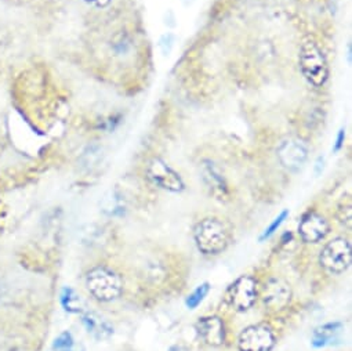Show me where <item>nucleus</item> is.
Here are the masks:
<instances>
[{"label":"nucleus","instance_id":"nucleus-15","mask_svg":"<svg viewBox=\"0 0 352 351\" xmlns=\"http://www.w3.org/2000/svg\"><path fill=\"white\" fill-rule=\"evenodd\" d=\"M102 211L108 215H120L123 212V198L116 190H109L102 200Z\"/></svg>","mask_w":352,"mask_h":351},{"label":"nucleus","instance_id":"nucleus-12","mask_svg":"<svg viewBox=\"0 0 352 351\" xmlns=\"http://www.w3.org/2000/svg\"><path fill=\"white\" fill-rule=\"evenodd\" d=\"M197 329L199 332V336L210 345H221L226 340L224 323L219 317L202 318L198 322Z\"/></svg>","mask_w":352,"mask_h":351},{"label":"nucleus","instance_id":"nucleus-22","mask_svg":"<svg viewBox=\"0 0 352 351\" xmlns=\"http://www.w3.org/2000/svg\"><path fill=\"white\" fill-rule=\"evenodd\" d=\"M83 2H86L87 5L93 6V8H97V9H104L107 6L111 5L112 0H83Z\"/></svg>","mask_w":352,"mask_h":351},{"label":"nucleus","instance_id":"nucleus-11","mask_svg":"<svg viewBox=\"0 0 352 351\" xmlns=\"http://www.w3.org/2000/svg\"><path fill=\"white\" fill-rule=\"evenodd\" d=\"M201 173H202L204 183H205L206 189L209 190L210 195H213L219 201L228 200V197H230L228 186L226 183V179L223 178V174L220 173V170L214 166V163L204 162Z\"/></svg>","mask_w":352,"mask_h":351},{"label":"nucleus","instance_id":"nucleus-9","mask_svg":"<svg viewBox=\"0 0 352 351\" xmlns=\"http://www.w3.org/2000/svg\"><path fill=\"white\" fill-rule=\"evenodd\" d=\"M292 299V289L282 278H271L264 284L263 300L271 310L285 308Z\"/></svg>","mask_w":352,"mask_h":351},{"label":"nucleus","instance_id":"nucleus-4","mask_svg":"<svg viewBox=\"0 0 352 351\" xmlns=\"http://www.w3.org/2000/svg\"><path fill=\"white\" fill-rule=\"evenodd\" d=\"M351 244L345 238H334L320 252L319 262L330 274H341L351 266Z\"/></svg>","mask_w":352,"mask_h":351},{"label":"nucleus","instance_id":"nucleus-20","mask_svg":"<svg viewBox=\"0 0 352 351\" xmlns=\"http://www.w3.org/2000/svg\"><path fill=\"white\" fill-rule=\"evenodd\" d=\"M72 345H74V341L69 333H63L58 339H56V343H54V348L58 351H71Z\"/></svg>","mask_w":352,"mask_h":351},{"label":"nucleus","instance_id":"nucleus-2","mask_svg":"<svg viewBox=\"0 0 352 351\" xmlns=\"http://www.w3.org/2000/svg\"><path fill=\"white\" fill-rule=\"evenodd\" d=\"M86 288L96 300L105 303L116 300L123 290L120 277L104 266H97L87 273Z\"/></svg>","mask_w":352,"mask_h":351},{"label":"nucleus","instance_id":"nucleus-6","mask_svg":"<svg viewBox=\"0 0 352 351\" xmlns=\"http://www.w3.org/2000/svg\"><path fill=\"white\" fill-rule=\"evenodd\" d=\"M274 344L275 336L265 325H252L239 336L241 351H271Z\"/></svg>","mask_w":352,"mask_h":351},{"label":"nucleus","instance_id":"nucleus-19","mask_svg":"<svg viewBox=\"0 0 352 351\" xmlns=\"http://www.w3.org/2000/svg\"><path fill=\"white\" fill-rule=\"evenodd\" d=\"M287 215H289V212H287V211H283V212H282V213H280V215L274 220V223H272V224L265 230V233L261 235V238H260V240H261V241H264V240L270 238V237H271V235H272V234H274V233L280 227V224L285 222V219L287 217Z\"/></svg>","mask_w":352,"mask_h":351},{"label":"nucleus","instance_id":"nucleus-10","mask_svg":"<svg viewBox=\"0 0 352 351\" xmlns=\"http://www.w3.org/2000/svg\"><path fill=\"white\" fill-rule=\"evenodd\" d=\"M329 233V223L326 219L315 212L307 213L298 226V234L304 242L315 244L322 241Z\"/></svg>","mask_w":352,"mask_h":351},{"label":"nucleus","instance_id":"nucleus-14","mask_svg":"<svg viewBox=\"0 0 352 351\" xmlns=\"http://www.w3.org/2000/svg\"><path fill=\"white\" fill-rule=\"evenodd\" d=\"M341 329V323L336 322V323H327L323 325L320 328H318L314 332V339H312V344L315 347H323L326 345Z\"/></svg>","mask_w":352,"mask_h":351},{"label":"nucleus","instance_id":"nucleus-21","mask_svg":"<svg viewBox=\"0 0 352 351\" xmlns=\"http://www.w3.org/2000/svg\"><path fill=\"white\" fill-rule=\"evenodd\" d=\"M338 217H340V222H341L344 226H345V223H346V227L349 228V227H351V219H352V216H351V206L342 208V209L340 211Z\"/></svg>","mask_w":352,"mask_h":351},{"label":"nucleus","instance_id":"nucleus-17","mask_svg":"<svg viewBox=\"0 0 352 351\" xmlns=\"http://www.w3.org/2000/svg\"><path fill=\"white\" fill-rule=\"evenodd\" d=\"M209 289H210L209 284H202L201 286H198V288L188 296V299H187V306H188L191 310L197 308V307L202 303V300L206 297V295L209 293Z\"/></svg>","mask_w":352,"mask_h":351},{"label":"nucleus","instance_id":"nucleus-8","mask_svg":"<svg viewBox=\"0 0 352 351\" xmlns=\"http://www.w3.org/2000/svg\"><path fill=\"white\" fill-rule=\"evenodd\" d=\"M278 158L286 169L297 171L308 159V148L297 138H287L280 142L278 148Z\"/></svg>","mask_w":352,"mask_h":351},{"label":"nucleus","instance_id":"nucleus-23","mask_svg":"<svg viewBox=\"0 0 352 351\" xmlns=\"http://www.w3.org/2000/svg\"><path fill=\"white\" fill-rule=\"evenodd\" d=\"M344 138H345V133H344V130H340V133H338V136H337V141H336V145H334V151H338V149L342 147Z\"/></svg>","mask_w":352,"mask_h":351},{"label":"nucleus","instance_id":"nucleus-18","mask_svg":"<svg viewBox=\"0 0 352 351\" xmlns=\"http://www.w3.org/2000/svg\"><path fill=\"white\" fill-rule=\"evenodd\" d=\"M174 45H175V35L171 34V32H167V34L162 35L160 39H159V43H157L159 50H160L163 57H168L170 56V53L174 49Z\"/></svg>","mask_w":352,"mask_h":351},{"label":"nucleus","instance_id":"nucleus-13","mask_svg":"<svg viewBox=\"0 0 352 351\" xmlns=\"http://www.w3.org/2000/svg\"><path fill=\"white\" fill-rule=\"evenodd\" d=\"M83 323L89 333L97 339H107L112 333V328L100 315L94 312H87L83 315Z\"/></svg>","mask_w":352,"mask_h":351},{"label":"nucleus","instance_id":"nucleus-7","mask_svg":"<svg viewBox=\"0 0 352 351\" xmlns=\"http://www.w3.org/2000/svg\"><path fill=\"white\" fill-rule=\"evenodd\" d=\"M228 299L238 311L249 310L257 299V284L252 277H241L228 290Z\"/></svg>","mask_w":352,"mask_h":351},{"label":"nucleus","instance_id":"nucleus-3","mask_svg":"<svg viewBox=\"0 0 352 351\" xmlns=\"http://www.w3.org/2000/svg\"><path fill=\"white\" fill-rule=\"evenodd\" d=\"M198 249L205 255H219L230 244V234L226 226L217 219H205L194 231Z\"/></svg>","mask_w":352,"mask_h":351},{"label":"nucleus","instance_id":"nucleus-1","mask_svg":"<svg viewBox=\"0 0 352 351\" xmlns=\"http://www.w3.org/2000/svg\"><path fill=\"white\" fill-rule=\"evenodd\" d=\"M298 64L304 79L314 87H322L329 79V65L323 52L314 41H305L300 47Z\"/></svg>","mask_w":352,"mask_h":351},{"label":"nucleus","instance_id":"nucleus-5","mask_svg":"<svg viewBox=\"0 0 352 351\" xmlns=\"http://www.w3.org/2000/svg\"><path fill=\"white\" fill-rule=\"evenodd\" d=\"M146 174L151 182L162 190L168 193H182L184 190V182L180 178V174L159 158H155L149 162Z\"/></svg>","mask_w":352,"mask_h":351},{"label":"nucleus","instance_id":"nucleus-16","mask_svg":"<svg viewBox=\"0 0 352 351\" xmlns=\"http://www.w3.org/2000/svg\"><path fill=\"white\" fill-rule=\"evenodd\" d=\"M61 303L68 312H80L83 310V303L80 296H78L75 290H72L71 288L64 289L61 296Z\"/></svg>","mask_w":352,"mask_h":351}]
</instances>
